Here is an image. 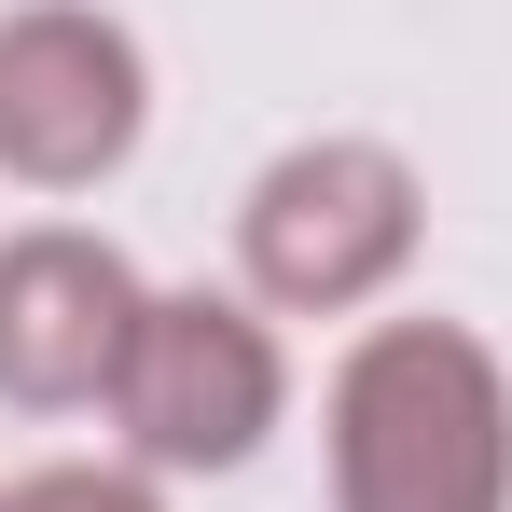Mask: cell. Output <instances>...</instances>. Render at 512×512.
<instances>
[{"label":"cell","mask_w":512,"mask_h":512,"mask_svg":"<svg viewBox=\"0 0 512 512\" xmlns=\"http://www.w3.org/2000/svg\"><path fill=\"white\" fill-rule=\"evenodd\" d=\"M333 512H512V374L471 319H374L319 388Z\"/></svg>","instance_id":"obj_1"},{"label":"cell","mask_w":512,"mask_h":512,"mask_svg":"<svg viewBox=\"0 0 512 512\" xmlns=\"http://www.w3.org/2000/svg\"><path fill=\"white\" fill-rule=\"evenodd\" d=\"M429 250V194L388 139H291L236 194V263L263 319H360Z\"/></svg>","instance_id":"obj_2"},{"label":"cell","mask_w":512,"mask_h":512,"mask_svg":"<svg viewBox=\"0 0 512 512\" xmlns=\"http://www.w3.org/2000/svg\"><path fill=\"white\" fill-rule=\"evenodd\" d=\"M291 416V360H277V319L236 305V291H153V319L125 346V388H111V429L139 471H250Z\"/></svg>","instance_id":"obj_3"},{"label":"cell","mask_w":512,"mask_h":512,"mask_svg":"<svg viewBox=\"0 0 512 512\" xmlns=\"http://www.w3.org/2000/svg\"><path fill=\"white\" fill-rule=\"evenodd\" d=\"M153 125V56L97 0H28L0 14V180L28 194H97Z\"/></svg>","instance_id":"obj_4"},{"label":"cell","mask_w":512,"mask_h":512,"mask_svg":"<svg viewBox=\"0 0 512 512\" xmlns=\"http://www.w3.org/2000/svg\"><path fill=\"white\" fill-rule=\"evenodd\" d=\"M153 319L139 263L84 222H28L0 236V402L14 416H84L125 388V346Z\"/></svg>","instance_id":"obj_5"},{"label":"cell","mask_w":512,"mask_h":512,"mask_svg":"<svg viewBox=\"0 0 512 512\" xmlns=\"http://www.w3.org/2000/svg\"><path fill=\"white\" fill-rule=\"evenodd\" d=\"M0 512H167L153 471H97V457H56V471H14Z\"/></svg>","instance_id":"obj_6"}]
</instances>
